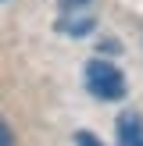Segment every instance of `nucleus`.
Here are the masks:
<instances>
[{"label":"nucleus","instance_id":"nucleus-1","mask_svg":"<svg viewBox=\"0 0 143 146\" xmlns=\"http://www.w3.org/2000/svg\"><path fill=\"white\" fill-rule=\"evenodd\" d=\"M86 89L93 96H100V100H122L125 96V75L111 61L97 57V61L86 64Z\"/></svg>","mask_w":143,"mask_h":146},{"label":"nucleus","instance_id":"nucleus-2","mask_svg":"<svg viewBox=\"0 0 143 146\" xmlns=\"http://www.w3.org/2000/svg\"><path fill=\"white\" fill-rule=\"evenodd\" d=\"M54 29L61 36L79 39V36H90L97 29V14H93V7H68V11H61V18H57Z\"/></svg>","mask_w":143,"mask_h":146},{"label":"nucleus","instance_id":"nucleus-3","mask_svg":"<svg viewBox=\"0 0 143 146\" xmlns=\"http://www.w3.org/2000/svg\"><path fill=\"white\" fill-rule=\"evenodd\" d=\"M114 135H118V146H143V118L136 111H125L114 121Z\"/></svg>","mask_w":143,"mask_h":146},{"label":"nucleus","instance_id":"nucleus-4","mask_svg":"<svg viewBox=\"0 0 143 146\" xmlns=\"http://www.w3.org/2000/svg\"><path fill=\"white\" fill-rule=\"evenodd\" d=\"M75 146H104L93 132H75Z\"/></svg>","mask_w":143,"mask_h":146},{"label":"nucleus","instance_id":"nucleus-5","mask_svg":"<svg viewBox=\"0 0 143 146\" xmlns=\"http://www.w3.org/2000/svg\"><path fill=\"white\" fill-rule=\"evenodd\" d=\"M0 146H14V132L7 128V121L0 118Z\"/></svg>","mask_w":143,"mask_h":146},{"label":"nucleus","instance_id":"nucleus-6","mask_svg":"<svg viewBox=\"0 0 143 146\" xmlns=\"http://www.w3.org/2000/svg\"><path fill=\"white\" fill-rule=\"evenodd\" d=\"M61 4V11H68V7H93L97 0H57Z\"/></svg>","mask_w":143,"mask_h":146}]
</instances>
